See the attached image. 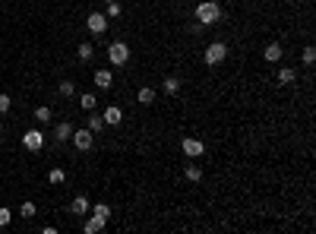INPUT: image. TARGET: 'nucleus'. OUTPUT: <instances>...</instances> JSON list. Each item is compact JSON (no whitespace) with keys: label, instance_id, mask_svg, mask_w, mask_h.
Wrapping results in <instances>:
<instances>
[{"label":"nucleus","instance_id":"1","mask_svg":"<svg viewBox=\"0 0 316 234\" xmlns=\"http://www.w3.org/2000/svg\"><path fill=\"white\" fill-rule=\"evenodd\" d=\"M218 19H225V10H221L215 0H202V3H196V22H199V25H212Z\"/></svg>","mask_w":316,"mask_h":234},{"label":"nucleus","instance_id":"2","mask_svg":"<svg viewBox=\"0 0 316 234\" xmlns=\"http://www.w3.org/2000/svg\"><path fill=\"white\" fill-rule=\"evenodd\" d=\"M108 60H111V67H124L126 60H130V48H126V41H111V45H108Z\"/></svg>","mask_w":316,"mask_h":234},{"label":"nucleus","instance_id":"3","mask_svg":"<svg viewBox=\"0 0 316 234\" xmlns=\"http://www.w3.org/2000/svg\"><path fill=\"white\" fill-rule=\"evenodd\" d=\"M70 140H73V146H76L79 152H89L92 146H95V133H92L89 127H82V130H73Z\"/></svg>","mask_w":316,"mask_h":234},{"label":"nucleus","instance_id":"4","mask_svg":"<svg viewBox=\"0 0 316 234\" xmlns=\"http://www.w3.org/2000/svg\"><path fill=\"white\" fill-rule=\"evenodd\" d=\"M181 149H184L187 158H202V155H206V143H202V140H196V136H184Z\"/></svg>","mask_w":316,"mask_h":234},{"label":"nucleus","instance_id":"5","mask_svg":"<svg viewBox=\"0 0 316 234\" xmlns=\"http://www.w3.org/2000/svg\"><path fill=\"white\" fill-rule=\"evenodd\" d=\"M225 57H228V48L221 45V41H212V45L206 48V54H202V60H206L209 67H218V64H221V60H225Z\"/></svg>","mask_w":316,"mask_h":234},{"label":"nucleus","instance_id":"6","mask_svg":"<svg viewBox=\"0 0 316 234\" xmlns=\"http://www.w3.org/2000/svg\"><path fill=\"white\" fill-rule=\"evenodd\" d=\"M22 146L29 152H38L41 146H45V133H41V130H25V133H22Z\"/></svg>","mask_w":316,"mask_h":234},{"label":"nucleus","instance_id":"7","mask_svg":"<svg viewBox=\"0 0 316 234\" xmlns=\"http://www.w3.org/2000/svg\"><path fill=\"white\" fill-rule=\"evenodd\" d=\"M85 25H89L92 35H105V32H108V16H105V13H89Z\"/></svg>","mask_w":316,"mask_h":234},{"label":"nucleus","instance_id":"8","mask_svg":"<svg viewBox=\"0 0 316 234\" xmlns=\"http://www.w3.org/2000/svg\"><path fill=\"white\" fill-rule=\"evenodd\" d=\"M262 60H269V64L281 60V45H278V41H269V45L262 48Z\"/></svg>","mask_w":316,"mask_h":234},{"label":"nucleus","instance_id":"9","mask_svg":"<svg viewBox=\"0 0 316 234\" xmlns=\"http://www.w3.org/2000/svg\"><path fill=\"white\" fill-rule=\"evenodd\" d=\"M89 209H92V203H89L85 196H76L73 203H70V215H85Z\"/></svg>","mask_w":316,"mask_h":234},{"label":"nucleus","instance_id":"10","mask_svg":"<svg viewBox=\"0 0 316 234\" xmlns=\"http://www.w3.org/2000/svg\"><path fill=\"white\" fill-rule=\"evenodd\" d=\"M101 117H105V124L117 127V124H121V120H124V111L117 108V105H111V108H108V111H105V114H101Z\"/></svg>","mask_w":316,"mask_h":234},{"label":"nucleus","instance_id":"11","mask_svg":"<svg viewBox=\"0 0 316 234\" xmlns=\"http://www.w3.org/2000/svg\"><path fill=\"white\" fill-rule=\"evenodd\" d=\"M95 85H98V89H111V85H114L111 70H95Z\"/></svg>","mask_w":316,"mask_h":234},{"label":"nucleus","instance_id":"12","mask_svg":"<svg viewBox=\"0 0 316 234\" xmlns=\"http://www.w3.org/2000/svg\"><path fill=\"white\" fill-rule=\"evenodd\" d=\"M70 136H73V127L66 124V120H61V124L54 127V140H57V143H63V140H70Z\"/></svg>","mask_w":316,"mask_h":234},{"label":"nucleus","instance_id":"13","mask_svg":"<svg viewBox=\"0 0 316 234\" xmlns=\"http://www.w3.org/2000/svg\"><path fill=\"white\" fill-rule=\"evenodd\" d=\"M85 127H89L92 130V133H101V130H105V117H101V114H95V111H92V114H89V120H85Z\"/></svg>","mask_w":316,"mask_h":234},{"label":"nucleus","instance_id":"14","mask_svg":"<svg viewBox=\"0 0 316 234\" xmlns=\"http://www.w3.org/2000/svg\"><path fill=\"white\" fill-rule=\"evenodd\" d=\"M136 101H139V105H152V101H155V89H152V85H142V89L136 92Z\"/></svg>","mask_w":316,"mask_h":234},{"label":"nucleus","instance_id":"15","mask_svg":"<svg viewBox=\"0 0 316 234\" xmlns=\"http://www.w3.org/2000/svg\"><path fill=\"white\" fill-rule=\"evenodd\" d=\"M161 89H165L168 95H177V92H181V79H177V76H165V82H161Z\"/></svg>","mask_w":316,"mask_h":234},{"label":"nucleus","instance_id":"16","mask_svg":"<svg viewBox=\"0 0 316 234\" xmlns=\"http://www.w3.org/2000/svg\"><path fill=\"white\" fill-rule=\"evenodd\" d=\"M105 231V219H98V215H92L89 222H85V234H98Z\"/></svg>","mask_w":316,"mask_h":234},{"label":"nucleus","instance_id":"17","mask_svg":"<svg viewBox=\"0 0 316 234\" xmlns=\"http://www.w3.org/2000/svg\"><path fill=\"white\" fill-rule=\"evenodd\" d=\"M294 79H297V73L291 70V67H281V70H278V82L281 85H291Z\"/></svg>","mask_w":316,"mask_h":234},{"label":"nucleus","instance_id":"18","mask_svg":"<svg viewBox=\"0 0 316 234\" xmlns=\"http://www.w3.org/2000/svg\"><path fill=\"white\" fill-rule=\"evenodd\" d=\"M184 174H187V180L199 184V180H202V168H199V164H187V171H184Z\"/></svg>","mask_w":316,"mask_h":234},{"label":"nucleus","instance_id":"19","mask_svg":"<svg viewBox=\"0 0 316 234\" xmlns=\"http://www.w3.org/2000/svg\"><path fill=\"white\" fill-rule=\"evenodd\" d=\"M76 54H79V60H92V57H95V48H92L89 41H82V45H79V51H76Z\"/></svg>","mask_w":316,"mask_h":234},{"label":"nucleus","instance_id":"20","mask_svg":"<svg viewBox=\"0 0 316 234\" xmlns=\"http://www.w3.org/2000/svg\"><path fill=\"white\" fill-rule=\"evenodd\" d=\"M79 105H82V111H92V108H95V92L79 95Z\"/></svg>","mask_w":316,"mask_h":234},{"label":"nucleus","instance_id":"21","mask_svg":"<svg viewBox=\"0 0 316 234\" xmlns=\"http://www.w3.org/2000/svg\"><path fill=\"white\" fill-rule=\"evenodd\" d=\"M313 60H316V51H313V45H307L304 54H301V64L304 67H313Z\"/></svg>","mask_w":316,"mask_h":234},{"label":"nucleus","instance_id":"22","mask_svg":"<svg viewBox=\"0 0 316 234\" xmlns=\"http://www.w3.org/2000/svg\"><path fill=\"white\" fill-rule=\"evenodd\" d=\"M89 212H95L98 219H105V222L111 219V206H108V203H95V209H89Z\"/></svg>","mask_w":316,"mask_h":234},{"label":"nucleus","instance_id":"23","mask_svg":"<svg viewBox=\"0 0 316 234\" xmlns=\"http://www.w3.org/2000/svg\"><path fill=\"white\" fill-rule=\"evenodd\" d=\"M57 92H61V95H63V98H70V95L76 92V82H70V79H63L61 85H57Z\"/></svg>","mask_w":316,"mask_h":234},{"label":"nucleus","instance_id":"24","mask_svg":"<svg viewBox=\"0 0 316 234\" xmlns=\"http://www.w3.org/2000/svg\"><path fill=\"white\" fill-rule=\"evenodd\" d=\"M35 120H38V124H48V120H51V108H45V105L35 108Z\"/></svg>","mask_w":316,"mask_h":234},{"label":"nucleus","instance_id":"25","mask_svg":"<svg viewBox=\"0 0 316 234\" xmlns=\"http://www.w3.org/2000/svg\"><path fill=\"white\" fill-rule=\"evenodd\" d=\"M121 13H124V10H121V3H117V0H111V3H108V13H105V16H111V19H117Z\"/></svg>","mask_w":316,"mask_h":234},{"label":"nucleus","instance_id":"26","mask_svg":"<svg viewBox=\"0 0 316 234\" xmlns=\"http://www.w3.org/2000/svg\"><path fill=\"white\" fill-rule=\"evenodd\" d=\"M48 180H51V184H63V180H66V174H63L61 168H54V171L48 174Z\"/></svg>","mask_w":316,"mask_h":234},{"label":"nucleus","instance_id":"27","mask_svg":"<svg viewBox=\"0 0 316 234\" xmlns=\"http://www.w3.org/2000/svg\"><path fill=\"white\" fill-rule=\"evenodd\" d=\"M19 215L32 219V215H35V203H22V206H19Z\"/></svg>","mask_w":316,"mask_h":234},{"label":"nucleus","instance_id":"28","mask_svg":"<svg viewBox=\"0 0 316 234\" xmlns=\"http://www.w3.org/2000/svg\"><path fill=\"white\" fill-rule=\"evenodd\" d=\"M10 219H13L10 209H0V228H6V225H10Z\"/></svg>","mask_w":316,"mask_h":234},{"label":"nucleus","instance_id":"29","mask_svg":"<svg viewBox=\"0 0 316 234\" xmlns=\"http://www.w3.org/2000/svg\"><path fill=\"white\" fill-rule=\"evenodd\" d=\"M10 105H13L10 95H0V114H6V111H10Z\"/></svg>","mask_w":316,"mask_h":234},{"label":"nucleus","instance_id":"30","mask_svg":"<svg viewBox=\"0 0 316 234\" xmlns=\"http://www.w3.org/2000/svg\"><path fill=\"white\" fill-rule=\"evenodd\" d=\"M105 3H111V0H105Z\"/></svg>","mask_w":316,"mask_h":234}]
</instances>
